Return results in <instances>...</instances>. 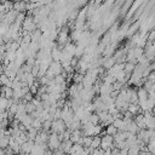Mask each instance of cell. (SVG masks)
I'll use <instances>...</instances> for the list:
<instances>
[{"label":"cell","instance_id":"obj_1","mask_svg":"<svg viewBox=\"0 0 155 155\" xmlns=\"http://www.w3.org/2000/svg\"><path fill=\"white\" fill-rule=\"evenodd\" d=\"M101 142H102V137H99V135L95 136L93 139H92V144H91V148L92 149H97L101 147Z\"/></svg>","mask_w":155,"mask_h":155},{"label":"cell","instance_id":"obj_2","mask_svg":"<svg viewBox=\"0 0 155 155\" xmlns=\"http://www.w3.org/2000/svg\"><path fill=\"white\" fill-rule=\"evenodd\" d=\"M106 132H107V135H110V136H115L116 133H118V128H116L113 124H109L108 126H107V130H106Z\"/></svg>","mask_w":155,"mask_h":155},{"label":"cell","instance_id":"obj_3","mask_svg":"<svg viewBox=\"0 0 155 155\" xmlns=\"http://www.w3.org/2000/svg\"><path fill=\"white\" fill-rule=\"evenodd\" d=\"M9 104H10V102L7 101V98L0 97V114H1V113L5 110V108H6Z\"/></svg>","mask_w":155,"mask_h":155}]
</instances>
